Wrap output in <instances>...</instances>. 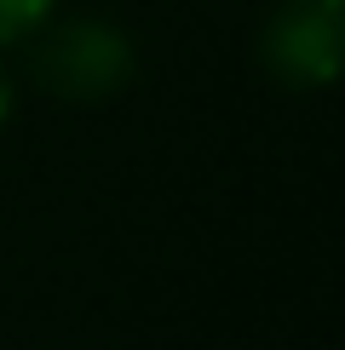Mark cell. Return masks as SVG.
Masks as SVG:
<instances>
[{
	"instance_id": "6da1fadb",
	"label": "cell",
	"mask_w": 345,
	"mask_h": 350,
	"mask_svg": "<svg viewBox=\"0 0 345 350\" xmlns=\"http://www.w3.org/2000/svg\"><path fill=\"white\" fill-rule=\"evenodd\" d=\"M40 75L58 92H75V98L110 92L127 75V40L115 29H104V23H75L40 52Z\"/></svg>"
},
{
	"instance_id": "7a4b0ae2",
	"label": "cell",
	"mask_w": 345,
	"mask_h": 350,
	"mask_svg": "<svg viewBox=\"0 0 345 350\" xmlns=\"http://www.w3.org/2000/svg\"><path fill=\"white\" fill-rule=\"evenodd\" d=\"M47 6L52 0H0V40H18L23 29H35Z\"/></svg>"
},
{
	"instance_id": "3957f363",
	"label": "cell",
	"mask_w": 345,
	"mask_h": 350,
	"mask_svg": "<svg viewBox=\"0 0 345 350\" xmlns=\"http://www.w3.org/2000/svg\"><path fill=\"white\" fill-rule=\"evenodd\" d=\"M0 115H6V75H0Z\"/></svg>"
}]
</instances>
